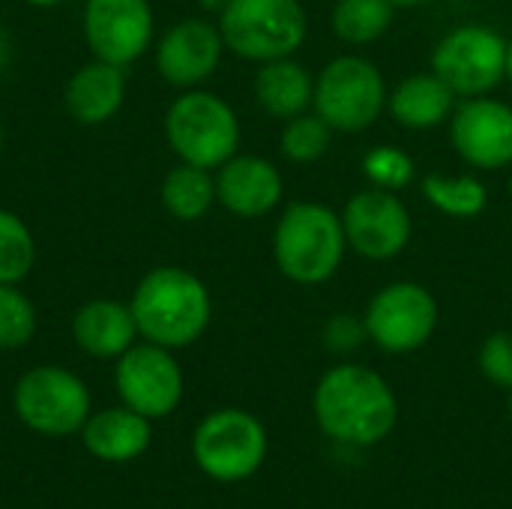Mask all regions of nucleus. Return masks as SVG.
Wrapping results in <instances>:
<instances>
[{
    "label": "nucleus",
    "instance_id": "obj_18",
    "mask_svg": "<svg viewBox=\"0 0 512 509\" xmlns=\"http://www.w3.org/2000/svg\"><path fill=\"white\" fill-rule=\"evenodd\" d=\"M150 420L132 408H105L99 414H90L84 429H81V441L84 450L99 459V462H111V465H123L138 459L147 447H150Z\"/></svg>",
    "mask_w": 512,
    "mask_h": 509
},
{
    "label": "nucleus",
    "instance_id": "obj_20",
    "mask_svg": "<svg viewBox=\"0 0 512 509\" xmlns=\"http://www.w3.org/2000/svg\"><path fill=\"white\" fill-rule=\"evenodd\" d=\"M387 102L393 117L405 129H417V132L441 126L456 111V93L435 72L408 75Z\"/></svg>",
    "mask_w": 512,
    "mask_h": 509
},
{
    "label": "nucleus",
    "instance_id": "obj_12",
    "mask_svg": "<svg viewBox=\"0 0 512 509\" xmlns=\"http://www.w3.org/2000/svg\"><path fill=\"white\" fill-rule=\"evenodd\" d=\"M81 30L96 60L129 66L153 42L150 0H87Z\"/></svg>",
    "mask_w": 512,
    "mask_h": 509
},
{
    "label": "nucleus",
    "instance_id": "obj_26",
    "mask_svg": "<svg viewBox=\"0 0 512 509\" xmlns=\"http://www.w3.org/2000/svg\"><path fill=\"white\" fill-rule=\"evenodd\" d=\"M333 141V129L318 117V114H297L285 123L279 147L285 153V159L297 162V165H309L318 162Z\"/></svg>",
    "mask_w": 512,
    "mask_h": 509
},
{
    "label": "nucleus",
    "instance_id": "obj_1",
    "mask_svg": "<svg viewBox=\"0 0 512 509\" xmlns=\"http://www.w3.org/2000/svg\"><path fill=\"white\" fill-rule=\"evenodd\" d=\"M312 408L321 432L348 447L381 444L399 417L390 384L375 369L357 363L330 369L315 387Z\"/></svg>",
    "mask_w": 512,
    "mask_h": 509
},
{
    "label": "nucleus",
    "instance_id": "obj_17",
    "mask_svg": "<svg viewBox=\"0 0 512 509\" xmlns=\"http://www.w3.org/2000/svg\"><path fill=\"white\" fill-rule=\"evenodd\" d=\"M126 99V78L123 66L105 63V60H90L75 75L66 81V111L81 123V126H102L108 123Z\"/></svg>",
    "mask_w": 512,
    "mask_h": 509
},
{
    "label": "nucleus",
    "instance_id": "obj_27",
    "mask_svg": "<svg viewBox=\"0 0 512 509\" xmlns=\"http://www.w3.org/2000/svg\"><path fill=\"white\" fill-rule=\"evenodd\" d=\"M36 333V309L18 285H0V351L27 345Z\"/></svg>",
    "mask_w": 512,
    "mask_h": 509
},
{
    "label": "nucleus",
    "instance_id": "obj_22",
    "mask_svg": "<svg viewBox=\"0 0 512 509\" xmlns=\"http://www.w3.org/2000/svg\"><path fill=\"white\" fill-rule=\"evenodd\" d=\"M162 207L180 222H198L216 201V177L207 168L180 162L162 180Z\"/></svg>",
    "mask_w": 512,
    "mask_h": 509
},
{
    "label": "nucleus",
    "instance_id": "obj_36",
    "mask_svg": "<svg viewBox=\"0 0 512 509\" xmlns=\"http://www.w3.org/2000/svg\"><path fill=\"white\" fill-rule=\"evenodd\" d=\"M510 417H512V396H510Z\"/></svg>",
    "mask_w": 512,
    "mask_h": 509
},
{
    "label": "nucleus",
    "instance_id": "obj_7",
    "mask_svg": "<svg viewBox=\"0 0 512 509\" xmlns=\"http://www.w3.org/2000/svg\"><path fill=\"white\" fill-rule=\"evenodd\" d=\"M12 408L27 429L48 438H66L84 429L90 417V390L63 366H36L18 378Z\"/></svg>",
    "mask_w": 512,
    "mask_h": 509
},
{
    "label": "nucleus",
    "instance_id": "obj_5",
    "mask_svg": "<svg viewBox=\"0 0 512 509\" xmlns=\"http://www.w3.org/2000/svg\"><path fill=\"white\" fill-rule=\"evenodd\" d=\"M165 138L180 162L213 171L237 153L240 120L222 96L192 87L171 102L165 114Z\"/></svg>",
    "mask_w": 512,
    "mask_h": 509
},
{
    "label": "nucleus",
    "instance_id": "obj_35",
    "mask_svg": "<svg viewBox=\"0 0 512 509\" xmlns=\"http://www.w3.org/2000/svg\"><path fill=\"white\" fill-rule=\"evenodd\" d=\"M0 150H3V123H0Z\"/></svg>",
    "mask_w": 512,
    "mask_h": 509
},
{
    "label": "nucleus",
    "instance_id": "obj_2",
    "mask_svg": "<svg viewBox=\"0 0 512 509\" xmlns=\"http://www.w3.org/2000/svg\"><path fill=\"white\" fill-rule=\"evenodd\" d=\"M138 336L162 348H186L204 336L213 318L207 285L183 267L150 270L129 300Z\"/></svg>",
    "mask_w": 512,
    "mask_h": 509
},
{
    "label": "nucleus",
    "instance_id": "obj_11",
    "mask_svg": "<svg viewBox=\"0 0 512 509\" xmlns=\"http://www.w3.org/2000/svg\"><path fill=\"white\" fill-rule=\"evenodd\" d=\"M117 393L126 408L144 414L147 420L168 417L183 399V372L171 348L141 342L117 357L114 372Z\"/></svg>",
    "mask_w": 512,
    "mask_h": 509
},
{
    "label": "nucleus",
    "instance_id": "obj_24",
    "mask_svg": "<svg viewBox=\"0 0 512 509\" xmlns=\"http://www.w3.org/2000/svg\"><path fill=\"white\" fill-rule=\"evenodd\" d=\"M423 195L426 201L456 219H474L486 210L489 192L477 177H441V174H426L423 177Z\"/></svg>",
    "mask_w": 512,
    "mask_h": 509
},
{
    "label": "nucleus",
    "instance_id": "obj_31",
    "mask_svg": "<svg viewBox=\"0 0 512 509\" xmlns=\"http://www.w3.org/2000/svg\"><path fill=\"white\" fill-rule=\"evenodd\" d=\"M6 63H9V36H6V30L0 27V72L6 69Z\"/></svg>",
    "mask_w": 512,
    "mask_h": 509
},
{
    "label": "nucleus",
    "instance_id": "obj_3",
    "mask_svg": "<svg viewBox=\"0 0 512 509\" xmlns=\"http://www.w3.org/2000/svg\"><path fill=\"white\" fill-rule=\"evenodd\" d=\"M342 216L315 201L291 204L273 231V258L282 276L297 285L327 282L345 258Z\"/></svg>",
    "mask_w": 512,
    "mask_h": 509
},
{
    "label": "nucleus",
    "instance_id": "obj_15",
    "mask_svg": "<svg viewBox=\"0 0 512 509\" xmlns=\"http://www.w3.org/2000/svg\"><path fill=\"white\" fill-rule=\"evenodd\" d=\"M222 51L225 42L219 24L204 18H183L156 42V69L168 84L192 90L216 72Z\"/></svg>",
    "mask_w": 512,
    "mask_h": 509
},
{
    "label": "nucleus",
    "instance_id": "obj_21",
    "mask_svg": "<svg viewBox=\"0 0 512 509\" xmlns=\"http://www.w3.org/2000/svg\"><path fill=\"white\" fill-rule=\"evenodd\" d=\"M255 99L267 114L291 120L303 114L315 99L312 72L291 57L267 60L255 75Z\"/></svg>",
    "mask_w": 512,
    "mask_h": 509
},
{
    "label": "nucleus",
    "instance_id": "obj_16",
    "mask_svg": "<svg viewBox=\"0 0 512 509\" xmlns=\"http://www.w3.org/2000/svg\"><path fill=\"white\" fill-rule=\"evenodd\" d=\"M282 192H285L282 174L264 156L234 153L225 165H219L216 201L240 219L267 216L282 201Z\"/></svg>",
    "mask_w": 512,
    "mask_h": 509
},
{
    "label": "nucleus",
    "instance_id": "obj_9",
    "mask_svg": "<svg viewBox=\"0 0 512 509\" xmlns=\"http://www.w3.org/2000/svg\"><path fill=\"white\" fill-rule=\"evenodd\" d=\"M432 72L456 96H486L507 78V39L486 24H462L435 45Z\"/></svg>",
    "mask_w": 512,
    "mask_h": 509
},
{
    "label": "nucleus",
    "instance_id": "obj_10",
    "mask_svg": "<svg viewBox=\"0 0 512 509\" xmlns=\"http://www.w3.org/2000/svg\"><path fill=\"white\" fill-rule=\"evenodd\" d=\"M366 336L387 354H408L423 348L438 327V303L429 288L417 282L384 285L366 309Z\"/></svg>",
    "mask_w": 512,
    "mask_h": 509
},
{
    "label": "nucleus",
    "instance_id": "obj_32",
    "mask_svg": "<svg viewBox=\"0 0 512 509\" xmlns=\"http://www.w3.org/2000/svg\"><path fill=\"white\" fill-rule=\"evenodd\" d=\"M24 3L36 6V9H51V6H57V3H63V0H24Z\"/></svg>",
    "mask_w": 512,
    "mask_h": 509
},
{
    "label": "nucleus",
    "instance_id": "obj_19",
    "mask_svg": "<svg viewBox=\"0 0 512 509\" xmlns=\"http://www.w3.org/2000/svg\"><path fill=\"white\" fill-rule=\"evenodd\" d=\"M75 345L99 360H117L138 339V324L129 306L117 300H90L72 318Z\"/></svg>",
    "mask_w": 512,
    "mask_h": 509
},
{
    "label": "nucleus",
    "instance_id": "obj_30",
    "mask_svg": "<svg viewBox=\"0 0 512 509\" xmlns=\"http://www.w3.org/2000/svg\"><path fill=\"white\" fill-rule=\"evenodd\" d=\"M366 336V324H357L354 318L348 315H339L327 324V342L336 348V351H351L360 345V339Z\"/></svg>",
    "mask_w": 512,
    "mask_h": 509
},
{
    "label": "nucleus",
    "instance_id": "obj_13",
    "mask_svg": "<svg viewBox=\"0 0 512 509\" xmlns=\"http://www.w3.org/2000/svg\"><path fill=\"white\" fill-rule=\"evenodd\" d=\"M348 246L369 258L387 261L396 258L411 240V213L390 189H363L357 192L342 213Z\"/></svg>",
    "mask_w": 512,
    "mask_h": 509
},
{
    "label": "nucleus",
    "instance_id": "obj_37",
    "mask_svg": "<svg viewBox=\"0 0 512 509\" xmlns=\"http://www.w3.org/2000/svg\"><path fill=\"white\" fill-rule=\"evenodd\" d=\"M510 195H512V177H510Z\"/></svg>",
    "mask_w": 512,
    "mask_h": 509
},
{
    "label": "nucleus",
    "instance_id": "obj_28",
    "mask_svg": "<svg viewBox=\"0 0 512 509\" xmlns=\"http://www.w3.org/2000/svg\"><path fill=\"white\" fill-rule=\"evenodd\" d=\"M363 174L372 180V186L378 189H390V192H399L405 189L417 168H414V159L399 150V147H390V144H378L366 153L363 159Z\"/></svg>",
    "mask_w": 512,
    "mask_h": 509
},
{
    "label": "nucleus",
    "instance_id": "obj_29",
    "mask_svg": "<svg viewBox=\"0 0 512 509\" xmlns=\"http://www.w3.org/2000/svg\"><path fill=\"white\" fill-rule=\"evenodd\" d=\"M480 372L498 384L512 390V333H492L480 348Z\"/></svg>",
    "mask_w": 512,
    "mask_h": 509
},
{
    "label": "nucleus",
    "instance_id": "obj_6",
    "mask_svg": "<svg viewBox=\"0 0 512 509\" xmlns=\"http://www.w3.org/2000/svg\"><path fill=\"white\" fill-rule=\"evenodd\" d=\"M387 102V84L375 63L357 54L336 57L315 81V114L333 132L369 129Z\"/></svg>",
    "mask_w": 512,
    "mask_h": 509
},
{
    "label": "nucleus",
    "instance_id": "obj_8",
    "mask_svg": "<svg viewBox=\"0 0 512 509\" xmlns=\"http://www.w3.org/2000/svg\"><path fill=\"white\" fill-rule=\"evenodd\" d=\"M195 465L219 483L249 480L267 456V432L258 417L240 408L207 414L192 435Z\"/></svg>",
    "mask_w": 512,
    "mask_h": 509
},
{
    "label": "nucleus",
    "instance_id": "obj_33",
    "mask_svg": "<svg viewBox=\"0 0 512 509\" xmlns=\"http://www.w3.org/2000/svg\"><path fill=\"white\" fill-rule=\"evenodd\" d=\"M396 9H411V6H420V3H429V0H390Z\"/></svg>",
    "mask_w": 512,
    "mask_h": 509
},
{
    "label": "nucleus",
    "instance_id": "obj_25",
    "mask_svg": "<svg viewBox=\"0 0 512 509\" xmlns=\"http://www.w3.org/2000/svg\"><path fill=\"white\" fill-rule=\"evenodd\" d=\"M36 243L30 228L12 210H0V285H18L30 276Z\"/></svg>",
    "mask_w": 512,
    "mask_h": 509
},
{
    "label": "nucleus",
    "instance_id": "obj_34",
    "mask_svg": "<svg viewBox=\"0 0 512 509\" xmlns=\"http://www.w3.org/2000/svg\"><path fill=\"white\" fill-rule=\"evenodd\" d=\"M507 78L512 81V42H507Z\"/></svg>",
    "mask_w": 512,
    "mask_h": 509
},
{
    "label": "nucleus",
    "instance_id": "obj_4",
    "mask_svg": "<svg viewBox=\"0 0 512 509\" xmlns=\"http://www.w3.org/2000/svg\"><path fill=\"white\" fill-rule=\"evenodd\" d=\"M306 30L309 18L300 0H225L219 15L225 48L255 63L291 57Z\"/></svg>",
    "mask_w": 512,
    "mask_h": 509
},
{
    "label": "nucleus",
    "instance_id": "obj_14",
    "mask_svg": "<svg viewBox=\"0 0 512 509\" xmlns=\"http://www.w3.org/2000/svg\"><path fill=\"white\" fill-rule=\"evenodd\" d=\"M456 153L474 168H504L512 162V108L498 99L471 96L456 105L450 120Z\"/></svg>",
    "mask_w": 512,
    "mask_h": 509
},
{
    "label": "nucleus",
    "instance_id": "obj_23",
    "mask_svg": "<svg viewBox=\"0 0 512 509\" xmlns=\"http://www.w3.org/2000/svg\"><path fill=\"white\" fill-rule=\"evenodd\" d=\"M396 6L390 0H336L333 33L351 45H366L381 39L393 24Z\"/></svg>",
    "mask_w": 512,
    "mask_h": 509
}]
</instances>
